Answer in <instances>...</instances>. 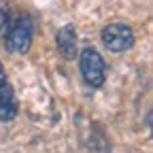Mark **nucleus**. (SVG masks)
I'll return each mask as SVG.
<instances>
[{"mask_svg":"<svg viewBox=\"0 0 153 153\" xmlns=\"http://www.w3.org/2000/svg\"><path fill=\"white\" fill-rule=\"evenodd\" d=\"M15 117H17V100L13 87L7 81H2L0 83V121H11Z\"/></svg>","mask_w":153,"mask_h":153,"instance_id":"obj_5","label":"nucleus"},{"mask_svg":"<svg viewBox=\"0 0 153 153\" xmlns=\"http://www.w3.org/2000/svg\"><path fill=\"white\" fill-rule=\"evenodd\" d=\"M79 68L87 85L91 87H102L104 83V72H106V64L102 60V55L96 51L94 47H85L79 55Z\"/></svg>","mask_w":153,"mask_h":153,"instance_id":"obj_2","label":"nucleus"},{"mask_svg":"<svg viewBox=\"0 0 153 153\" xmlns=\"http://www.w3.org/2000/svg\"><path fill=\"white\" fill-rule=\"evenodd\" d=\"M9 28V4L4 0H0V36H2Z\"/></svg>","mask_w":153,"mask_h":153,"instance_id":"obj_6","label":"nucleus"},{"mask_svg":"<svg viewBox=\"0 0 153 153\" xmlns=\"http://www.w3.org/2000/svg\"><path fill=\"white\" fill-rule=\"evenodd\" d=\"M55 45H57V51L62 53L64 60H74V55H76V30L72 24H66L64 28L57 30Z\"/></svg>","mask_w":153,"mask_h":153,"instance_id":"obj_4","label":"nucleus"},{"mask_svg":"<svg viewBox=\"0 0 153 153\" xmlns=\"http://www.w3.org/2000/svg\"><path fill=\"white\" fill-rule=\"evenodd\" d=\"M100 36H102L104 47L108 51H115V53L128 51L134 45V32H132V28L126 26V24H119V22L104 26V30H102Z\"/></svg>","mask_w":153,"mask_h":153,"instance_id":"obj_3","label":"nucleus"},{"mask_svg":"<svg viewBox=\"0 0 153 153\" xmlns=\"http://www.w3.org/2000/svg\"><path fill=\"white\" fill-rule=\"evenodd\" d=\"M32 19L28 15H19L15 17V22L9 24L7 28V38H4V47L11 53H28L32 45Z\"/></svg>","mask_w":153,"mask_h":153,"instance_id":"obj_1","label":"nucleus"},{"mask_svg":"<svg viewBox=\"0 0 153 153\" xmlns=\"http://www.w3.org/2000/svg\"><path fill=\"white\" fill-rule=\"evenodd\" d=\"M2 81H7V72H4V66H2V62H0V83Z\"/></svg>","mask_w":153,"mask_h":153,"instance_id":"obj_7","label":"nucleus"}]
</instances>
